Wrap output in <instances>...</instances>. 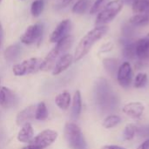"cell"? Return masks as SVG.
<instances>
[{
    "label": "cell",
    "mask_w": 149,
    "mask_h": 149,
    "mask_svg": "<svg viewBox=\"0 0 149 149\" xmlns=\"http://www.w3.org/2000/svg\"><path fill=\"white\" fill-rule=\"evenodd\" d=\"M107 31H108L107 25H98L93 29H92L91 31H89L80 39L75 49V52L73 56L74 61L75 62L79 61L86 55H87V53L92 49L93 45L97 41L101 39L107 34Z\"/></svg>",
    "instance_id": "1"
},
{
    "label": "cell",
    "mask_w": 149,
    "mask_h": 149,
    "mask_svg": "<svg viewBox=\"0 0 149 149\" xmlns=\"http://www.w3.org/2000/svg\"><path fill=\"white\" fill-rule=\"evenodd\" d=\"M73 39L74 38L72 35H68L56 43V46L47 54L45 59H43L40 71L49 72L52 70L56 65V61H58V59L65 54V52L70 49L73 43Z\"/></svg>",
    "instance_id": "2"
},
{
    "label": "cell",
    "mask_w": 149,
    "mask_h": 149,
    "mask_svg": "<svg viewBox=\"0 0 149 149\" xmlns=\"http://www.w3.org/2000/svg\"><path fill=\"white\" fill-rule=\"evenodd\" d=\"M64 135L71 149H87L82 130L76 123L67 122L64 128Z\"/></svg>",
    "instance_id": "3"
},
{
    "label": "cell",
    "mask_w": 149,
    "mask_h": 149,
    "mask_svg": "<svg viewBox=\"0 0 149 149\" xmlns=\"http://www.w3.org/2000/svg\"><path fill=\"white\" fill-rule=\"evenodd\" d=\"M123 5L124 3L121 0H113L107 3L96 17V26L106 25L107 23L113 21L120 12Z\"/></svg>",
    "instance_id": "4"
},
{
    "label": "cell",
    "mask_w": 149,
    "mask_h": 149,
    "mask_svg": "<svg viewBox=\"0 0 149 149\" xmlns=\"http://www.w3.org/2000/svg\"><path fill=\"white\" fill-rule=\"evenodd\" d=\"M42 59L40 58H31L23 62L15 65L12 67V72L15 76H24L33 74L40 71Z\"/></svg>",
    "instance_id": "5"
},
{
    "label": "cell",
    "mask_w": 149,
    "mask_h": 149,
    "mask_svg": "<svg viewBox=\"0 0 149 149\" xmlns=\"http://www.w3.org/2000/svg\"><path fill=\"white\" fill-rule=\"evenodd\" d=\"M97 94L98 101L100 106L106 107V108H113L116 102V98H114L113 93L111 92L109 85L105 79H100L97 84Z\"/></svg>",
    "instance_id": "6"
},
{
    "label": "cell",
    "mask_w": 149,
    "mask_h": 149,
    "mask_svg": "<svg viewBox=\"0 0 149 149\" xmlns=\"http://www.w3.org/2000/svg\"><path fill=\"white\" fill-rule=\"evenodd\" d=\"M58 133L52 129H46L40 132L38 135L34 136L31 141V144L35 145L40 149H45L51 146L58 139Z\"/></svg>",
    "instance_id": "7"
},
{
    "label": "cell",
    "mask_w": 149,
    "mask_h": 149,
    "mask_svg": "<svg viewBox=\"0 0 149 149\" xmlns=\"http://www.w3.org/2000/svg\"><path fill=\"white\" fill-rule=\"evenodd\" d=\"M135 51L137 66L141 65L142 67L149 61V33L144 38H141L135 42Z\"/></svg>",
    "instance_id": "8"
},
{
    "label": "cell",
    "mask_w": 149,
    "mask_h": 149,
    "mask_svg": "<svg viewBox=\"0 0 149 149\" xmlns=\"http://www.w3.org/2000/svg\"><path fill=\"white\" fill-rule=\"evenodd\" d=\"M116 77L117 81L121 87L127 88L130 86L133 81V69L128 61H125L120 64Z\"/></svg>",
    "instance_id": "9"
},
{
    "label": "cell",
    "mask_w": 149,
    "mask_h": 149,
    "mask_svg": "<svg viewBox=\"0 0 149 149\" xmlns=\"http://www.w3.org/2000/svg\"><path fill=\"white\" fill-rule=\"evenodd\" d=\"M43 24L37 23L28 26L24 34L20 37V41L24 45H31L40 38L43 33Z\"/></svg>",
    "instance_id": "10"
},
{
    "label": "cell",
    "mask_w": 149,
    "mask_h": 149,
    "mask_svg": "<svg viewBox=\"0 0 149 149\" xmlns=\"http://www.w3.org/2000/svg\"><path fill=\"white\" fill-rule=\"evenodd\" d=\"M71 28H72V23L69 19H65L61 21L54 29V31L52 32L50 36V42L58 43L59 40L69 35L68 33L71 31Z\"/></svg>",
    "instance_id": "11"
},
{
    "label": "cell",
    "mask_w": 149,
    "mask_h": 149,
    "mask_svg": "<svg viewBox=\"0 0 149 149\" xmlns=\"http://www.w3.org/2000/svg\"><path fill=\"white\" fill-rule=\"evenodd\" d=\"M135 42L133 38H122L120 39V44L122 47V55L125 58L129 60L136 58Z\"/></svg>",
    "instance_id": "12"
},
{
    "label": "cell",
    "mask_w": 149,
    "mask_h": 149,
    "mask_svg": "<svg viewBox=\"0 0 149 149\" xmlns=\"http://www.w3.org/2000/svg\"><path fill=\"white\" fill-rule=\"evenodd\" d=\"M144 110L145 107L141 102H129L122 108L123 113L133 119L141 118L144 113Z\"/></svg>",
    "instance_id": "13"
},
{
    "label": "cell",
    "mask_w": 149,
    "mask_h": 149,
    "mask_svg": "<svg viewBox=\"0 0 149 149\" xmlns=\"http://www.w3.org/2000/svg\"><path fill=\"white\" fill-rule=\"evenodd\" d=\"M73 61H74V59H73V56L72 54H70V53L64 54L58 59L54 68L52 69V75H54V76L59 75L60 73H62L63 72L67 70L72 65Z\"/></svg>",
    "instance_id": "14"
},
{
    "label": "cell",
    "mask_w": 149,
    "mask_h": 149,
    "mask_svg": "<svg viewBox=\"0 0 149 149\" xmlns=\"http://www.w3.org/2000/svg\"><path fill=\"white\" fill-rule=\"evenodd\" d=\"M34 130L32 125L30 122H26L21 126V128L17 134V139L21 143L30 144L34 138Z\"/></svg>",
    "instance_id": "15"
},
{
    "label": "cell",
    "mask_w": 149,
    "mask_h": 149,
    "mask_svg": "<svg viewBox=\"0 0 149 149\" xmlns=\"http://www.w3.org/2000/svg\"><path fill=\"white\" fill-rule=\"evenodd\" d=\"M15 93L5 86L0 87V106L4 108H9L14 106L16 102Z\"/></svg>",
    "instance_id": "16"
},
{
    "label": "cell",
    "mask_w": 149,
    "mask_h": 149,
    "mask_svg": "<svg viewBox=\"0 0 149 149\" xmlns=\"http://www.w3.org/2000/svg\"><path fill=\"white\" fill-rule=\"evenodd\" d=\"M35 112H36V106L31 105L22 111H20L16 118V123L17 126H22L23 124L29 122L31 120L35 119Z\"/></svg>",
    "instance_id": "17"
},
{
    "label": "cell",
    "mask_w": 149,
    "mask_h": 149,
    "mask_svg": "<svg viewBox=\"0 0 149 149\" xmlns=\"http://www.w3.org/2000/svg\"><path fill=\"white\" fill-rule=\"evenodd\" d=\"M71 103H72V97L68 91H63L62 93H58L55 97L56 106L63 111L67 110L70 107Z\"/></svg>",
    "instance_id": "18"
},
{
    "label": "cell",
    "mask_w": 149,
    "mask_h": 149,
    "mask_svg": "<svg viewBox=\"0 0 149 149\" xmlns=\"http://www.w3.org/2000/svg\"><path fill=\"white\" fill-rule=\"evenodd\" d=\"M102 64H103L105 70L107 72V73H109L113 77H115V75H117L119 67L120 65V62L118 58H106L103 59Z\"/></svg>",
    "instance_id": "19"
},
{
    "label": "cell",
    "mask_w": 149,
    "mask_h": 149,
    "mask_svg": "<svg viewBox=\"0 0 149 149\" xmlns=\"http://www.w3.org/2000/svg\"><path fill=\"white\" fill-rule=\"evenodd\" d=\"M82 111V97L79 90L74 93L73 98L72 100V113L74 119H78Z\"/></svg>",
    "instance_id": "20"
},
{
    "label": "cell",
    "mask_w": 149,
    "mask_h": 149,
    "mask_svg": "<svg viewBox=\"0 0 149 149\" xmlns=\"http://www.w3.org/2000/svg\"><path fill=\"white\" fill-rule=\"evenodd\" d=\"M20 52H21V48H20L19 45L15 44V45H11L8 46L5 49L3 56H4V58L6 61L12 62L19 57Z\"/></svg>",
    "instance_id": "21"
},
{
    "label": "cell",
    "mask_w": 149,
    "mask_h": 149,
    "mask_svg": "<svg viewBox=\"0 0 149 149\" xmlns=\"http://www.w3.org/2000/svg\"><path fill=\"white\" fill-rule=\"evenodd\" d=\"M134 14H146L149 16V0H135L132 4Z\"/></svg>",
    "instance_id": "22"
},
{
    "label": "cell",
    "mask_w": 149,
    "mask_h": 149,
    "mask_svg": "<svg viewBox=\"0 0 149 149\" xmlns=\"http://www.w3.org/2000/svg\"><path fill=\"white\" fill-rule=\"evenodd\" d=\"M128 23L135 28L145 26L149 24V16L146 14H134L129 18Z\"/></svg>",
    "instance_id": "23"
},
{
    "label": "cell",
    "mask_w": 149,
    "mask_h": 149,
    "mask_svg": "<svg viewBox=\"0 0 149 149\" xmlns=\"http://www.w3.org/2000/svg\"><path fill=\"white\" fill-rule=\"evenodd\" d=\"M49 117L48 108L44 101L39 102L36 106V112H35V120L38 121H45Z\"/></svg>",
    "instance_id": "24"
},
{
    "label": "cell",
    "mask_w": 149,
    "mask_h": 149,
    "mask_svg": "<svg viewBox=\"0 0 149 149\" xmlns=\"http://www.w3.org/2000/svg\"><path fill=\"white\" fill-rule=\"evenodd\" d=\"M90 3L91 0H78L72 7V12L79 15L86 13L90 6Z\"/></svg>",
    "instance_id": "25"
},
{
    "label": "cell",
    "mask_w": 149,
    "mask_h": 149,
    "mask_svg": "<svg viewBox=\"0 0 149 149\" xmlns=\"http://www.w3.org/2000/svg\"><path fill=\"white\" fill-rule=\"evenodd\" d=\"M120 122H121V118L119 115L113 114V115H108L104 119L102 126L107 129H110L118 126Z\"/></svg>",
    "instance_id": "26"
},
{
    "label": "cell",
    "mask_w": 149,
    "mask_h": 149,
    "mask_svg": "<svg viewBox=\"0 0 149 149\" xmlns=\"http://www.w3.org/2000/svg\"><path fill=\"white\" fill-rule=\"evenodd\" d=\"M45 6L44 0H35L31 6V12L33 17H37L41 15Z\"/></svg>",
    "instance_id": "27"
},
{
    "label": "cell",
    "mask_w": 149,
    "mask_h": 149,
    "mask_svg": "<svg viewBox=\"0 0 149 149\" xmlns=\"http://www.w3.org/2000/svg\"><path fill=\"white\" fill-rule=\"evenodd\" d=\"M135 134H136V127L132 123L127 124L123 131V139L125 141H131L134 138Z\"/></svg>",
    "instance_id": "28"
},
{
    "label": "cell",
    "mask_w": 149,
    "mask_h": 149,
    "mask_svg": "<svg viewBox=\"0 0 149 149\" xmlns=\"http://www.w3.org/2000/svg\"><path fill=\"white\" fill-rule=\"evenodd\" d=\"M148 83V75L145 72H139L134 80V86L135 88H143Z\"/></svg>",
    "instance_id": "29"
},
{
    "label": "cell",
    "mask_w": 149,
    "mask_h": 149,
    "mask_svg": "<svg viewBox=\"0 0 149 149\" xmlns=\"http://www.w3.org/2000/svg\"><path fill=\"white\" fill-rule=\"evenodd\" d=\"M121 32L123 34V38H133V36L135 33V27L130 24L129 23L125 24L121 28Z\"/></svg>",
    "instance_id": "30"
},
{
    "label": "cell",
    "mask_w": 149,
    "mask_h": 149,
    "mask_svg": "<svg viewBox=\"0 0 149 149\" xmlns=\"http://www.w3.org/2000/svg\"><path fill=\"white\" fill-rule=\"evenodd\" d=\"M106 2H107V0H95L94 3L92 5V7L90 9V13L92 15H93V14L100 12L102 10V8L104 7Z\"/></svg>",
    "instance_id": "31"
},
{
    "label": "cell",
    "mask_w": 149,
    "mask_h": 149,
    "mask_svg": "<svg viewBox=\"0 0 149 149\" xmlns=\"http://www.w3.org/2000/svg\"><path fill=\"white\" fill-rule=\"evenodd\" d=\"M100 149H126L123 147L118 146V145H105Z\"/></svg>",
    "instance_id": "32"
},
{
    "label": "cell",
    "mask_w": 149,
    "mask_h": 149,
    "mask_svg": "<svg viewBox=\"0 0 149 149\" xmlns=\"http://www.w3.org/2000/svg\"><path fill=\"white\" fill-rule=\"evenodd\" d=\"M137 149H149V139L145 141L144 142H142Z\"/></svg>",
    "instance_id": "33"
},
{
    "label": "cell",
    "mask_w": 149,
    "mask_h": 149,
    "mask_svg": "<svg viewBox=\"0 0 149 149\" xmlns=\"http://www.w3.org/2000/svg\"><path fill=\"white\" fill-rule=\"evenodd\" d=\"M21 149H40V148H38V147H36L35 145H33V144L30 143V144H28L27 146H25V147L22 148Z\"/></svg>",
    "instance_id": "34"
},
{
    "label": "cell",
    "mask_w": 149,
    "mask_h": 149,
    "mask_svg": "<svg viewBox=\"0 0 149 149\" xmlns=\"http://www.w3.org/2000/svg\"><path fill=\"white\" fill-rule=\"evenodd\" d=\"M124 3H127V4H133V3L135 1V0H121Z\"/></svg>",
    "instance_id": "35"
},
{
    "label": "cell",
    "mask_w": 149,
    "mask_h": 149,
    "mask_svg": "<svg viewBox=\"0 0 149 149\" xmlns=\"http://www.w3.org/2000/svg\"><path fill=\"white\" fill-rule=\"evenodd\" d=\"M2 38H3V28H2V24L0 23V45H1Z\"/></svg>",
    "instance_id": "36"
},
{
    "label": "cell",
    "mask_w": 149,
    "mask_h": 149,
    "mask_svg": "<svg viewBox=\"0 0 149 149\" xmlns=\"http://www.w3.org/2000/svg\"><path fill=\"white\" fill-rule=\"evenodd\" d=\"M63 1V4H68L70 2H72V0H62Z\"/></svg>",
    "instance_id": "37"
},
{
    "label": "cell",
    "mask_w": 149,
    "mask_h": 149,
    "mask_svg": "<svg viewBox=\"0 0 149 149\" xmlns=\"http://www.w3.org/2000/svg\"><path fill=\"white\" fill-rule=\"evenodd\" d=\"M0 85H1V80H0ZM0 87H1V86H0Z\"/></svg>",
    "instance_id": "38"
},
{
    "label": "cell",
    "mask_w": 149,
    "mask_h": 149,
    "mask_svg": "<svg viewBox=\"0 0 149 149\" xmlns=\"http://www.w3.org/2000/svg\"><path fill=\"white\" fill-rule=\"evenodd\" d=\"M1 2H2V0H0V3H1Z\"/></svg>",
    "instance_id": "39"
}]
</instances>
